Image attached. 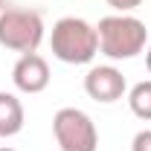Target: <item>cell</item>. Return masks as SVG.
<instances>
[{
	"mask_svg": "<svg viewBox=\"0 0 151 151\" xmlns=\"http://www.w3.org/2000/svg\"><path fill=\"white\" fill-rule=\"evenodd\" d=\"M99 52L111 61H128L137 58L145 44H148V29L145 23L134 15H108L99 20Z\"/></svg>",
	"mask_w": 151,
	"mask_h": 151,
	"instance_id": "cell-1",
	"label": "cell"
},
{
	"mask_svg": "<svg viewBox=\"0 0 151 151\" xmlns=\"http://www.w3.org/2000/svg\"><path fill=\"white\" fill-rule=\"evenodd\" d=\"M52 55L64 64H90L99 55V32L84 18H61L50 35Z\"/></svg>",
	"mask_w": 151,
	"mask_h": 151,
	"instance_id": "cell-2",
	"label": "cell"
},
{
	"mask_svg": "<svg viewBox=\"0 0 151 151\" xmlns=\"http://www.w3.org/2000/svg\"><path fill=\"white\" fill-rule=\"evenodd\" d=\"M44 18L35 9H18V6H6L0 12V47L12 50V52H38L41 41H44Z\"/></svg>",
	"mask_w": 151,
	"mask_h": 151,
	"instance_id": "cell-3",
	"label": "cell"
},
{
	"mask_svg": "<svg viewBox=\"0 0 151 151\" xmlns=\"http://www.w3.org/2000/svg\"><path fill=\"white\" fill-rule=\"evenodd\" d=\"M52 137L61 151H96L99 131L96 122L78 108H61L52 116Z\"/></svg>",
	"mask_w": 151,
	"mask_h": 151,
	"instance_id": "cell-4",
	"label": "cell"
},
{
	"mask_svg": "<svg viewBox=\"0 0 151 151\" xmlns=\"http://www.w3.org/2000/svg\"><path fill=\"white\" fill-rule=\"evenodd\" d=\"M128 90V81L122 70H116L113 64H99V67H90L87 76H84V93L90 96L93 102H102V105H111V102H119Z\"/></svg>",
	"mask_w": 151,
	"mask_h": 151,
	"instance_id": "cell-5",
	"label": "cell"
},
{
	"mask_svg": "<svg viewBox=\"0 0 151 151\" xmlns=\"http://www.w3.org/2000/svg\"><path fill=\"white\" fill-rule=\"evenodd\" d=\"M12 81H15V87L20 93H29V96L44 93L50 87V64H47V58L38 55V52L20 55L15 61V67H12Z\"/></svg>",
	"mask_w": 151,
	"mask_h": 151,
	"instance_id": "cell-6",
	"label": "cell"
},
{
	"mask_svg": "<svg viewBox=\"0 0 151 151\" xmlns=\"http://www.w3.org/2000/svg\"><path fill=\"white\" fill-rule=\"evenodd\" d=\"M23 105L15 93H0V137H15L23 128Z\"/></svg>",
	"mask_w": 151,
	"mask_h": 151,
	"instance_id": "cell-7",
	"label": "cell"
},
{
	"mask_svg": "<svg viewBox=\"0 0 151 151\" xmlns=\"http://www.w3.org/2000/svg\"><path fill=\"white\" fill-rule=\"evenodd\" d=\"M128 108L137 119L151 122V78L148 81H137L128 90Z\"/></svg>",
	"mask_w": 151,
	"mask_h": 151,
	"instance_id": "cell-8",
	"label": "cell"
},
{
	"mask_svg": "<svg viewBox=\"0 0 151 151\" xmlns=\"http://www.w3.org/2000/svg\"><path fill=\"white\" fill-rule=\"evenodd\" d=\"M131 151H151V128L134 134V139H131Z\"/></svg>",
	"mask_w": 151,
	"mask_h": 151,
	"instance_id": "cell-9",
	"label": "cell"
},
{
	"mask_svg": "<svg viewBox=\"0 0 151 151\" xmlns=\"http://www.w3.org/2000/svg\"><path fill=\"white\" fill-rule=\"evenodd\" d=\"M108 6L111 9H116L119 15H128V12H134L137 6H142V0H108Z\"/></svg>",
	"mask_w": 151,
	"mask_h": 151,
	"instance_id": "cell-10",
	"label": "cell"
},
{
	"mask_svg": "<svg viewBox=\"0 0 151 151\" xmlns=\"http://www.w3.org/2000/svg\"><path fill=\"white\" fill-rule=\"evenodd\" d=\"M145 67H148V73H151V44L145 47Z\"/></svg>",
	"mask_w": 151,
	"mask_h": 151,
	"instance_id": "cell-11",
	"label": "cell"
},
{
	"mask_svg": "<svg viewBox=\"0 0 151 151\" xmlns=\"http://www.w3.org/2000/svg\"><path fill=\"white\" fill-rule=\"evenodd\" d=\"M0 151H15V148H9V145H0Z\"/></svg>",
	"mask_w": 151,
	"mask_h": 151,
	"instance_id": "cell-12",
	"label": "cell"
},
{
	"mask_svg": "<svg viewBox=\"0 0 151 151\" xmlns=\"http://www.w3.org/2000/svg\"><path fill=\"white\" fill-rule=\"evenodd\" d=\"M3 9H6V3H3V0H0V12H3Z\"/></svg>",
	"mask_w": 151,
	"mask_h": 151,
	"instance_id": "cell-13",
	"label": "cell"
}]
</instances>
